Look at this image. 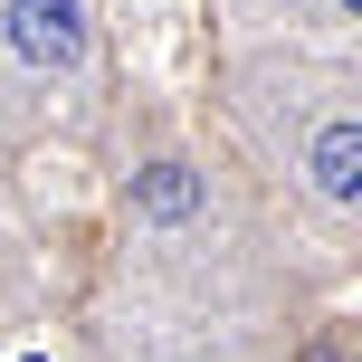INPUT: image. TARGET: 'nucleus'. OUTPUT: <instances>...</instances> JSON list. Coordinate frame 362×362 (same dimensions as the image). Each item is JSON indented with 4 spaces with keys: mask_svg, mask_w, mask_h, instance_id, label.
<instances>
[{
    "mask_svg": "<svg viewBox=\"0 0 362 362\" xmlns=\"http://www.w3.org/2000/svg\"><path fill=\"white\" fill-rule=\"evenodd\" d=\"M10 48L29 67H76L86 57V10L76 0H10Z\"/></svg>",
    "mask_w": 362,
    "mask_h": 362,
    "instance_id": "obj_1",
    "label": "nucleus"
},
{
    "mask_svg": "<svg viewBox=\"0 0 362 362\" xmlns=\"http://www.w3.org/2000/svg\"><path fill=\"white\" fill-rule=\"evenodd\" d=\"M315 191H325V200H353L362 191V134L353 124H325V144H315Z\"/></svg>",
    "mask_w": 362,
    "mask_h": 362,
    "instance_id": "obj_2",
    "label": "nucleus"
},
{
    "mask_svg": "<svg viewBox=\"0 0 362 362\" xmlns=\"http://www.w3.org/2000/svg\"><path fill=\"white\" fill-rule=\"evenodd\" d=\"M134 200H144L153 219H191V210H200V181L181 172V163H153L144 181H134Z\"/></svg>",
    "mask_w": 362,
    "mask_h": 362,
    "instance_id": "obj_3",
    "label": "nucleus"
},
{
    "mask_svg": "<svg viewBox=\"0 0 362 362\" xmlns=\"http://www.w3.org/2000/svg\"><path fill=\"white\" fill-rule=\"evenodd\" d=\"M344 10H362V0H344Z\"/></svg>",
    "mask_w": 362,
    "mask_h": 362,
    "instance_id": "obj_4",
    "label": "nucleus"
}]
</instances>
